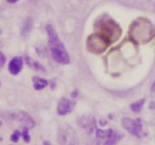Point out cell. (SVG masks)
<instances>
[{
    "label": "cell",
    "mask_w": 155,
    "mask_h": 145,
    "mask_svg": "<svg viewBox=\"0 0 155 145\" xmlns=\"http://www.w3.org/2000/svg\"><path fill=\"white\" fill-rule=\"evenodd\" d=\"M149 108L150 109H155V102H151L149 105Z\"/></svg>",
    "instance_id": "44dd1931"
},
{
    "label": "cell",
    "mask_w": 155,
    "mask_h": 145,
    "mask_svg": "<svg viewBox=\"0 0 155 145\" xmlns=\"http://www.w3.org/2000/svg\"><path fill=\"white\" fill-rule=\"evenodd\" d=\"M121 124H122L123 128L127 129V131L130 132L132 136H135L137 138L141 137L142 123L140 119L133 120L131 118H123L122 121H121Z\"/></svg>",
    "instance_id": "8992f818"
},
{
    "label": "cell",
    "mask_w": 155,
    "mask_h": 145,
    "mask_svg": "<svg viewBox=\"0 0 155 145\" xmlns=\"http://www.w3.org/2000/svg\"><path fill=\"white\" fill-rule=\"evenodd\" d=\"M122 138V134H118L116 131H113V134L106 139V141L104 142V145H116V143L118 142L120 139Z\"/></svg>",
    "instance_id": "4fadbf2b"
},
{
    "label": "cell",
    "mask_w": 155,
    "mask_h": 145,
    "mask_svg": "<svg viewBox=\"0 0 155 145\" xmlns=\"http://www.w3.org/2000/svg\"><path fill=\"white\" fill-rule=\"evenodd\" d=\"M130 37L138 45L147 44L155 37V28L146 18H138L130 27Z\"/></svg>",
    "instance_id": "6da1fadb"
},
{
    "label": "cell",
    "mask_w": 155,
    "mask_h": 145,
    "mask_svg": "<svg viewBox=\"0 0 155 145\" xmlns=\"http://www.w3.org/2000/svg\"><path fill=\"white\" fill-rule=\"evenodd\" d=\"M114 130L108 129V130H102V129H97V138L98 139H107L110 134H113Z\"/></svg>",
    "instance_id": "2e32d148"
},
{
    "label": "cell",
    "mask_w": 155,
    "mask_h": 145,
    "mask_svg": "<svg viewBox=\"0 0 155 145\" xmlns=\"http://www.w3.org/2000/svg\"><path fill=\"white\" fill-rule=\"evenodd\" d=\"M5 56L0 52V68L5 65Z\"/></svg>",
    "instance_id": "d6986e66"
},
{
    "label": "cell",
    "mask_w": 155,
    "mask_h": 145,
    "mask_svg": "<svg viewBox=\"0 0 155 145\" xmlns=\"http://www.w3.org/2000/svg\"><path fill=\"white\" fill-rule=\"evenodd\" d=\"M73 108V103L70 102L67 98H63L58 101V113L60 115H65L67 113H69Z\"/></svg>",
    "instance_id": "9c48e42d"
},
{
    "label": "cell",
    "mask_w": 155,
    "mask_h": 145,
    "mask_svg": "<svg viewBox=\"0 0 155 145\" xmlns=\"http://www.w3.org/2000/svg\"><path fill=\"white\" fill-rule=\"evenodd\" d=\"M79 125L84 128L87 134H91L96 129V121L93 117H82L79 119Z\"/></svg>",
    "instance_id": "ba28073f"
},
{
    "label": "cell",
    "mask_w": 155,
    "mask_h": 145,
    "mask_svg": "<svg viewBox=\"0 0 155 145\" xmlns=\"http://www.w3.org/2000/svg\"><path fill=\"white\" fill-rule=\"evenodd\" d=\"M97 33L110 44L115 43L121 36V29L117 22L113 19L101 20L97 24Z\"/></svg>",
    "instance_id": "3957f363"
},
{
    "label": "cell",
    "mask_w": 155,
    "mask_h": 145,
    "mask_svg": "<svg viewBox=\"0 0 155 145\" xmlns=\"http://www.w3.org/2000/svg\"><path fill=\"white\" fill-rule=\"evenodd\" d=\"M44 145H51V144H50L48 141H45V142H44Z\"/></svg>",
    "instance_id": "d4e9b609"
},
{
    "label": "cell",
    "mask_w": 155,
    "mask_h": 145,
    "mask_svg": "<svg viewBox=\"0 0 155 145\" xmlns=\"http://www.w3.org/2000/svg\"><path fill=\"white\" fill-rule=\"evenodd\" d=\"M86 45L88 51L96 54H100L107 49V47L110 46V43L104 37H102L101 35H99L97 33V34L89 35L86 40Z\"/></svg>",
    "instance_id": "5b68a950"
},
{
    "label": "cell",
    "mask_w": 155,
    "mask_h": 145,
    "mask_svg": "<svg viewBox=\"0 0 155 145\" xmlns=\"http://www.w3.org/2000/svg\"><path fill=\"white\" fill-rule=\"evenodd\" d=\"M88 145H100V143L98 140H95V141H91V142L88 143Z\"/></svg>",
    "instance_id": "ffe728a7"
},
{
    "label": "cell",
    "mask_w": 155,
    "mask_h": 145,
    "mask_svg": "<svg viewBox=\"0 0 155 145\" xmlns=\"http://www.w3.org/2000/svg\"><path fill=\"white\" fill-rule=\"evenodd\" d=\"M71 96H72V98H75V96H78V91H73L72 92V95H71Z\"/></svg>",
    "instance_id": "603a6c76"
},
{
    "label": "cell",
    "mask_w": 155,
    "mask_h": 145,
    "mask_svg": "<svg viewBox=\"0 0 155 145\" xmlns=\"http://www.w3.org/2000/svg\"><path fill=\"white\" fill-rule=\"evenodd\" d=\"M29 128H26V127H24L22 128V132H21V134H22V137H24V140L26 141V142H30V134H29Z\"/></svg>",
    "instance_id": "e0dca14e"
},
{
    "label": "cell",
    "mask_w": 155,
    "mask_h": 145,
    "mask_svg": "<svg viewBox=\"0 0 155 145\" xmlns=\"http://www.w3.org/2000/svg\"><path fill=\"white\" fill-rule=\"evenodd\" d=\"M46 29H47L48 37H49V47L50 50H51L52 57L58 63H60V64H69L70 63V58H69L68 52L65 49V46L63 45V43L60 40L55 30L50 24H48Z\"/></svg>",
    "instance_id": "7a4b0ae2"
},
{
    "label": "cell",
    "mask_w": 155,
    "mask_h": 145,
    "mask_svg": "<svg viewBox=\"0 0 155 145\" xmlns=\"http://www.w3.org/2000/svg\"><path fill=\"white\" fill-rule=\"evenodd\" d=\"M58 139L61 145H78L79 140H78L77 132L74 131L72 127L68 124H63L58 128Z\"/></svg>",
    "instance_id": "277c9868"
},
{
    "label": "cell",
    "mask_w": 155,
    "mask_h": 145,
    "mask_svg": "<svg viewBox=\"0 0 155 145\" xmlns=\"http://www.w3.org/2000/svg\"><path fill=\"white\" fill-rule=\"evenodd\" d=\"M33 81V86H34V89L35 90H41L44 89L45 87H47L48 85V81L44 79H41L38 76H34L32 79Z\"/></svg>",
    "instance_id": "8fae6325"
},
{
    "label": "cell",
    "mask_w": 155,
    "mask_h": 145,
    "mask_svg": "<svg viewBox=\"0 0 155 145\" xmlns=\"http://www.w3.org/2000/svg\"><path fill=\"white\" fill-rule=\"evenodd\" d=\"M144 102H146V100H144V98H141L140 101H137V102L131 104V110L133 111V112H139V111L141 110L142 107H143Z\"/></svg>",
    "instance_id": "9a60e30c"
},
{
    "label": "cell",
    "mask_w": 155,
    "mask_h": 145,
    "mask_svg": "<svg viewBox=\"0 0 155 145\" xmlns=\"http://www.w3.org/2000/svg\"><path fill=\"white\" fill-rule=\"evenodd\" d=\"M19 137H20V131L15 130L11 136V141L12 142H17V141L19 140Z\"/></svg>",
    "instance_id": "ac0fdd59"
},
{
    "label": "cell",
    "mask_w": 155,
    "mask_h": 145,
    "mask_svg": "<svg viewBox=\"0 0 155 145\" xmlns=\"http://www.w3.org/2000/svg\"><path fill=\"white\" fill-rule=\"evenodd\" d=\"M8 2H10V3H14V2H16L17 0H7Z\"/></svg>",
    "instance_id": "cb8c5ba5"
},
{
    "label": "cell",
    "mask_w": 155,
    "mask_h": 145,
    "mask_svg": "<svg viewBox=\"0 0 155 145\" xmlns=\"http://www.w3.org/2000/svg\"><path fill=\"white\" fill-rule=\"evenodd\" d=\"M22 66H24V62L20 57H14L13 60L10 62L9 64V71L11 74L16 75L21 71Z\"/></svg>",
    "instance_id": "30bf717a"
},
{
    "label": "cell",
    "mask_w": 155,
    "mask_h": 145,
    "mask_svg": "<svg viewBox=\"0 0 155 145\" xmlns=\"http://www.w3.org/2000/svg\"><path fill=\"white\" fill-rule=\"evenodd\" d=\"M32 27H33V22H32V19L30 17L27 18L26 20L24 21V24H22V28H21V34L24 36H27L29 33L31 32L32 30Z\"/></svg>",
    "instance_id": "5bb4252c"
},
{
    "label": "cell",
    "mask_w": 155,
    "mask_h": 145,
    "mask_svg": "<svg viewBox=\"0 0 155 145\" xmlns=\"http://www.w3.org/2000/svg\"><path fill=\"white\" fill-rule=\"evenodd\" d=\"M151 91L152 92H155V83L152 85V87H151Z\"/></svg>",
    "instance_id": "7402d4cb"
},
{
    "label": "cell",
    "mask_w": 155,
    "mask_h": 145,
    "mask_svg": "<svg viewBox=\"0 0 155 145\" xmlns=\"http://www.w3.org/2000/svg\"><path fill=\"white\" fill-rule=\"evenodd\" d=\"M8 119H11L12 121H17L22 124V126L26 128H33L35 126V122L30 115L24 111H15V112H8Z\"/></svg>",
    "instance_id": "52a82bcc"
},
{
    "label": "cell",
    "mask_w": 155,
    "mask_h": 145,
    "mask_svg": "<svg viewBox=\"0 0 155 145\" xmlns=\"http://www.w3.org/2000/svg\"><path fill=\"white\" fill-rule=\"evenodd\" d=\"M26 60H27V64H28L29 66H30L31 68L33 69V70H35V71H43V72L45 71V67H44L41 64H39L37 60H32V58L28 57V56L26 57Z\"/></svg>",
    "instance_id": "7c38bea8"
}]
</instances>
